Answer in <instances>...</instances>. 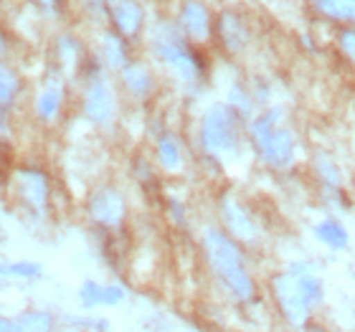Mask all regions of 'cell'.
I'll return each instance as SVG.
<instances>
[{
  "label": "cell",
  "instance_id": "obj_28",
  "mask_svg": "<svg viewBox=\"0 0 355 332\" xmlns=\"http://www.w3.org/2000/svg\"><path fill=\"white\" fill-rule=\"evenodd\" d=\"M41 3H44V6H49V8L56 6V0H41Z\"/></svg>",
  "mask_w": 355,
  "mask_h": 332
},
{
  "label": "cell",
  "instance_id": "obj_22",
  "mask_svg": "<svg viewBox=\"0 0 355 332\" xmlns=\"http://www.w3.org/2000/svg\"><path fill=\"white\" fill-rule=\"evenodd\" d=\"M157 157H160V165L165 170H178L180 168V148H178L175 137L165 134L157 142Z\"/></svg>",
  "mask_w": 355,
  "mask_h": 332
},
{
  "label": "cell",
  "instance_id": "obj_19",
  "mask_svg": "<svg viewBox=\"0 0 355 332\" xmlns=\"http://www.w3.org/2000/svg\"><path fill=\"white\" fill-rule=\"evenodd\" d=\"M315 168H318L322 183H325L330 191H335V193L340 191V170L333 163V157L327 155V152H320V155L315 157Z\"/></svg>",
  "mask_w": 355,
  "mask_h": 332
},
{
  "label": "cell",
  "instance_id": "obj_6",
  "mask_svg": "<svg viewBox=\"0 0 355 332\" xmlns=\"http://www.w3.org/2000/svg\"><path fill=\"white\" fill-rule=\"evenodd\" d=\"M15 193L33 216L49 213V180L41 170L23 168L15 173Z\"/></svg>",
  "mask_w": 355,
  "mask_h": 332
},
{
  "label": "cell",
  "instance_id": "obj_12",
  "mask_svg": "<svg viewBox=\"0 0 355 332\" xmlns=\"http://www.w3.org/2000/svg\"><path fill=\"white\" fill-rule=\"evenodd\" d=\"M112 21L122 36L132 38L142 28V8L135 0H112Z\"/></svg>",
  "mask_w": 355,
  "mask_h": 332
},
{
  "label": "cell",
  "instance_id": "obj_24",
  "mask_svg": "<svg viewBox=\"0 0 355 332\" xmlns=\"http://www.w3.org/2000/svg\"><path fill=\"white\" fill-rule=\"evenodd\" d=\"M104 56H107V61H110V67L125 69L127 67V51H125L122 38H117V36L104 38Z\"/></svg>",
  "mask_w": 355,
  "mask_h": 332
},
{
  "label": "cell",
  "instance_id": "obj_18",
  "mask_svg": "<svg viewBox=\"0 0 355 332\" xmlns=\"http://www.w3.org/2000/svg\"><path fill=\"white\" fill-rule=\"evenodd\" d=\"M318 10L335 21H355V0H315Z\"/></svg>",
  "mask_w": 355,
  "mask_h": 332
},
{
  "label": "cell",
  "instance_id": "obj_20",
  "mask_svg": "<svg viewBox=\"0 0 355 332\" xmlns=\"http://www.w3.org/2000/svg\"><path fill=\"white\" fill-rule=\"evenodd\" d=\"M61 110V91L59 89H46L41 91V96L36 99V112L38 117L44 119V122H51Z\"/></svg>",
  "mask_w": 355,
  "mask_h": 332
},
{
  "label": "cell",
  "instance_id": "obj_27",
  "mask_svg": "<svg viewBox=\"0 0 355 332\" xmlns=\"http://www.w3.org/2000/svg\"><path fill=\"white\" fill-rule=\"evenodd\" d=\"M0 134H3V137L8 134V117H6V110H3V107H0Z\"/></svg>",
  "mask_w": 355,
  "mask_h": 332
},
{
  "label": "cell",
  "instance_id": "obj_15",
  "mask_svg": "<svg viewBox=\"0 0 355 332\" xmlns=\"http://www.w3.org/2000/svg\"><path fill=\"white\" fill-rule=\"evenodd\" d=\"M122 79H125L127 89L132 91L135 96H148L153 91V76L145 67L140 64H127L122 69Z\"/></svg>",
  "mask_w": 355,
  "mask_h": 332
},
{
  "label": "cell",
  "instance_id": "obj_21",
  "mask_svg": "<svg viewBox=\"0 0 355 332\" xmlns=\"http://www.w3.org/2000/svg\"><path fill=\"white\" fill-rule=\"evenodd\" d=\"M41 266L31 264V261H15V264H0V279H38L41 277Z\"/></svg>",
  "mask_w": 355,
  "mask_h": 332
},
{
  "label": "cell",
  "instance_id": "obj_26",
  "mask_svg": "<svg viewBox=\"0 0 355 332\" xmlns=\"http://www.w3.org/2000/svg\"><path fill=\"white\" fill-rule=\"evenodd\" d=\"M0 332H18V325H15V320L0 317Z\"/></svg>",
  "mask_w": 355,
  "mask_h": 332
},
{
  "label": "cell",
  "instance_id": "obj_14",
  "mask_svg": "<svg viewBox=\"0 0 355 332\" xmlns=\"http://www.w3.org/2000/svg\"><path fill=\"white\" fill-rule=\"evenodd\" d=\"M218 30H221V38L229 51H241L249 41V33H246V26L241 23L236 13H223L221 21H218Z\"/></svg>",
  "mask_w": 355,
  "mask_h": 332
},
{
  "label": "cell",
  "instance_id": "obj_23",
  "mask_svg": "<svg viewBox=\"0 0 355 332\" xmlns=\"http://www.w3.org/2000/svg\"><path fill=\"white\" fill-rule=\"evenodd\" d=\"M15 94H18V76H15L10 69L0 67V107H3V110L10 107Z\"/></svg>",
  "mask_w": 355,
  "mask_h": 332
},
{
  "label": "cell",
  "instance_id": "obj_1",
  "mask_svg": "<svg viewBox=\"0 0 355 332\" xmlns=\"http://www.w3.org/2000/svg\"><path fill=\"white\" fill-rule=\"evenodd\" d=\"M203 249H206L208 264L218 277V281L226 287V292L231 297H236L239 302H252L257 295V284L246 269L244 254H241L236 241L223 231L208 229L203 234Z\"/></svg>",
  "mask_w": 355,
  "mask_h": 332
},
{
  "label": "cell",
  "instance_id": "obj_3",
  "mask_svg": "<svg viewBox=\"0 0 355 332\" xmlns=\"http://www.w3.org/2000/svg\"><path fill=\"white\" fill-rule=\"evenodd\" d=\"M200 145L208 155L231 157L239 152V117L231 104H216L200 125Z\"/></svg>",
  "mask_w": 355,
  "mask_h": 332
},
{
  "label": "cell",
  "instance_id": "obj_7",
  "mask_svg": "<svg viewBox=\"0 0 355 332\" xmlns=\"http://www.w3.org/2000/svg\"><path fill=\"white\" fill-rule=\"evenodd\" d=\"M89 216L104 229H117L125 221V198L114 188H102L89 200Z\"/></svg>",
  "mask_w": 355,
  "mask_h": 332
},
{
  "label": "cell",
  "instance_id": "obj_10",
  "mask_svg": "<svg viewBox=\"0 0 355 332\" xmlns=\"http://www.w3.org/2000/svg\"><path fill=\"white\" fill-rule=\"evenodd\" d=\"M125 299H127V292L122 287H102L96 281H87L79 289V302L87 310H94V307H117Z\"/></svg>",
  "mask_w": 355,
  "mask_h": 332
},
{
  "label": "cell",
  "instance_id": "obj_29",
  "mask_svg": "<svg viewBox=\"0 0 355 332\" xmlns=\"http://www.w3.org/2000/svg\"><path fill=\"white\" fill-rule=\"evenodd\" d=\"M307 332H325V330H322V327H318V325H312V327H310V330H307Z\"/></svg>",
  "mask_w": 355,
  "mask_h": 332
},
{
  "label": "cell",
  "instance_id": "obj_17",
  "mask_svg": "<svg viewBox=\"0 0 355 332\" xmlns=\"http://www.w3.org/2000/svg\"><path fill=\"white\" fill-rule=\"evenodd\" d=\"M15 325H18V332H53L56 320H53L51 312L31 310V312H23L21 317L15 320Z\"/></svg>",
  "mask_w": 355,
  "mask_h": 332
},
{
  "label": "cell",
  "instance_id": "obj_16",
  "mask_svg": "<svg viewBox=\"0 0 355 332\" xmlns=\"http://www.w3.org/2000/svg\"><path fill=\"white\" fill-rule=\"evenodd\" d=\"M315 236H318L325 246H330V249H345L350 241L348 231L343 229L338 221H333V218L320 221L318 226H315Z\"/></svg>",
  "mask_w": 355,
  "mask_h": 332
},
{
  "label": "cell",
  "instance_id": "obj_2",
  "mask_svg": "<svg viewBox=\"0 0 355 332\" xmlns=\"http://www.w3.org/2000/svg\"><path fill=\"white\" fill-rule=\"evenodd\" d=\"M279 119L282 110H272L257 117L252 125V140L266 165L289 168L295 160V137L284 127H279Z\"/></svg>",
  "mask_w": 355,
  "mask_h": 332
},
{
  "label": "cell",
  "instance_id": "obj_11",
  "mask_svg": "<svg viewBox=\"0 0 355 332\" xmlns=\"http://www.w3.org/2000/svg\"><path fill=\"white\" fill-rule=\"evenodd\" d=\"M180 26H183L188 38L206 41L208 33H211V18H208L206 6L198 3V0H188L183 6V13H180Z\"/></svg>",
  "mask_w": 355,
  "mask_h": 332
},
{
  "label": "cell",
  "instance_id": "obj_8",
  "mask_svg": "<svg viewBox=\"0 0 355 332\" xmlns=\"http://www.w3.org/2000/svg\"><path fill=\"white\" fill-rule=\"evenodd\" d=\"M84 110H87V117L94 125H110L112 117H114V94H112V87L104 82L102 76H94L89 84Z\"/></svg>",
  "mask_w": 355,
  "mask_h": 332
},
{
  "label": "cell",
  "instance_id": "obj_25",
  "mask_svg": "<svg viewBox=\"0 0 355 332\" xmlns=\"http://www.w3.org/2000/svg\"><path fill=\"white\" fill-rule=\"evenodd\" d=\"M340 49H343L345 53H348L350 59L355 61V28L343 30V36H340Z\"/></svg>",
  "mask_w": 355,
  "mask_h": 332
},
{
  "label": "cell",
  "instance_id": "obj_4",
  "mask_svg": "<svg viewBox=\"0 0 355 332\" xmlns=\"http://www.w3.org/2000/svg\"><path fill=\"white\" fill-rule=\"evenodd\" d=\"M155 49H157V56L168 64V67L175 71L180 79H198L200 71H203V64L196 53L185 46V41L178 36L173 28H160L155 36Z\"/></svg>",
  "mask_w": 355,
  "mask_h": 332
},
{
  "label": "cell",
  "instance_id": "obj_13",
  "mask_svg": "<svg viewBox=\"0 0 355 332\" xmlns=\"http://www.w3.org/2000/svg\"><path fill=\"white\" fill-rule=\"evenodd\" d=\"M289 274L297 281V287L302 289V295L310 302V307L322 302V281H320L318 272H315V266L310 261H297V264H292L289 266Z\"/></svg>",
  "mask_w": 355,
  "mask_h": 332
},
{
  "label": "cell",
  "instance_id": "obj_5",
  "mask_svg": "<svg viewBox=\"0 0 355 332\" xmlns=\"http://www.w3.org/2000/svg\"><path fill=\"white\" fill-rule=\"evenodd\" d=\"M272 289H274V299H277L282 315H284V320H287L289 325H295V327L307 325V320H310V302L304 299L302 289L297 287V281L292 279V274L274 277Z\"/></svg>",
  "mask_w": 355,
  "mask_h": 332
},
{
  "label": "cell",
  "instance_id": "obj_9",
  "mask_svg": "<svg viewBox=\"0 0 355 332\" xmlns=\"http://www.w3.org/2000/svg\"><path fill=\"white\" fill-rule=\"evenodd\" d=\"M221 216H223V223H226V229H229L231 238L234 241H257V226H254L252 216L246 213L244 206L234 198H223L221 203Z\"/></svg>",
  "mask_w": 355,
  "mask_h": 332
}]
</instances>
